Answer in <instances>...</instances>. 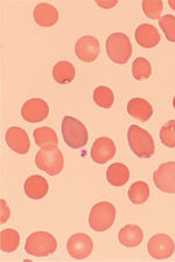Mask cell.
Returning a JSON list of instances; mask_svg holds the SVG:
<instances>
[{
  "label": "cell",
  "instance_id": "obj_1",
  "mask_svg": "<svg viewBox=\"0 0 175 262\" xmlns=\"http://www.w3.org/2000/svg\"><path fill=\"white\" fill-rule=\"evenodd\" d=\"M127 141L131 150L142 159H148L155 151L154 141L147 130L137 125H131L127 130Z\"/></svg>",
  "mask_w": 175,
  "mask_h": 262
},
{
  "label": "cell",
  "instance_id": "obj_2",
  "mask_svg": "<svg viewBox=\"0 0 175 262\" xmlns=\"http://www.w3.org/2000/svg\"><path fill=\"white\" fill-rule=\"evenodd\" d=\"M62 135L67 146L74 149L82 148L88 143V130L79 119L67 116L62 120Z\"/></svg>",
  "mask_w": 175,
  "mask_h": 262
},
{
  "label": "cell",
  "instance_id": "obj_3",
  "mask_svg": "<svg viewBox=\"0 0 175 262\" xmlns=\"http://www.w3.org/2000/svg\"><path fill=\"white\" fill-rule=\"evenodd\" d=\"M106 53L110 60L117 64H125L132 55V43L124 33H113L106 40Z\"/></svg>",
  "mask_w": 175,
  "mask_h": 262
},
{
  "label": "cell",
  "instance_id": "obj_4",
  "mask_svg": "<svg viewBox=\"0 0 175 262\" xmlns=\"http://www.w3.org/2000/svg\"><path fill=\"white\" fill-rule=\"evenodd\" d=\"M57 242L53 234L48 232L39 231L29 234L25 245V251L29 255L34 256H48L56 251Z\"/></svg>",
  "mask_w": 175,
  "mask_h": 262
},
{
  "label": "cell",
  "instance_id": "obj_5",
  "mask_svg": "<svg viewBox=\"0 0 175 262\" xmlns=\"http://www.w3.org/2000/svg\"><path fill=\"white\" fill-rule=\"evenodd\" d=\"M35 164L40 170L50 176L59 175L65 166L62 151L57 147L41 148L35 155Z\"/></svg>",
  "mask_w": 175,
  "mask_h": 262
},
{
  "label": "cell",
  "instance_id": "obj_6",
  "mask_svg": "<svg viewBox=\"0 0 175 262\" xmlns=\"http://www.w3.org/2000/svg\"><path fill=\"white\" fill-rule=\"evenodd\" d=\"M116 208L109 202H100L93 206L89 214V225L96 232H104L113 225Z\"/></svg>",
  "mask_w": 175,
  "mask_h": 262
},
{
  "label": "cell",
  "instance_id": "obj_7",
  "mask_svg": "<svg viewBox=\"0 0 175 262\" xmlns=\"http://www.w3.org/2000/svg\"><path fill=\"white\" fill-rule=\"evenodd\" d=\"M147 249L149 255L155 260H165L173 255L175 252V244L168 234L159 233L153 235L148 240Z\"/></svg>",
  "mask_w": 175,
  "mask_h": 262
},
{
  "label": "cell",
  "instance_id": "obj_8",
  "mask_svg": "<svg viewBox=\"0 0 175 262\" xmlns=\"http://www.w3.org/2000/svg\"><path fill=\"white\" fill-rule=\"evenodd\" d=\"M93 243L91 238L84 233L72 234L67 242V251L71 257L83 260L91 254Z\"/></svg>",
  "mask_w": 175,
  "mask_h": 262
},
{
  "label": "cell",
  "instance_id": "obj_9",
  "mask_svg": "<svg viewBox=\"0 0 175 262\" xmlns=\"http://www.w3.org/2000/svg\"><path fill=\"white\" fill-rule=\"evenodd\" d=\"M153 182L161 191L175 193V162L162 163L153 174Z\"/></svg>",
  "mask_w": 175,
  "mask_h": 262
},
{
  "label": "cell",
  "instance_id": "obj_10",
  "mask_svg": "<svg viewBox=\"0 0 175 262\" xmlns=\"http://www.w3.org/2000/svg\"><path fill=\"white\" fill-rule=\"evenodd\" d=\"M49 115V106L44 99L32 98L21 107V116L27 122L36 124L45 120Z\"/></svg>",
  "mask_w": 175,
  "mask_h": 262
},
{
  "label": "cell",
  "instance_id": "obj_11",
  "mask_svg": "<svg viewBox=\"0 0 175 262\" xmlns=\"http://www.w3.org/2000/svg\"><path fill=\"white\" fill-rule=\"evenodd\" d=\"M100 42L91 35L82 36L75 45V54L81 61L91 63L100 55Z\"/></svg>",
  "mask_w": 175,
  "mask_h": 262
},
{
  "label": "cell",
  "instance_id": "obj_12",
  "mask_svg": "<svg viewBox=\"0 0 175 262\" xmlns=\"http://www.w3.org/2000/svg\"><path fill=\"white\" fill-rule=\"evenodd\" d=\"M116 154V145L110 138H100L91 147V159L98 164H104Z\"/></svg>",
  "mask_w": 175,
  "mask_h": 262
},
{
  "label": "cell",
  "instance_id": "obj_13",
  "mask_svg": "<svg viewBox=\"0 0 175 262\" xmlns=\"http://www.w3.org/2000/svg\"><path fill=\"white\" fill-rule=\"evenodd\" d=\"M5 139L7 146L18 154H27L31 148V141L27 133L20 127L8 128Z\"/></svg>",
  "mask_w": 175,
  "mask_h": 262
},
{
  "label": "cell",
  "instance_id": "obj_14",
  "mask_svg": "<svg viewBox=\"0 0 175 262\" xmlns=\"http://www.w3.org/2000/svg\"><path fill=\"white\" fill-rule=\"evenodd\" d=\"M134 37L137 43L142 46L143 48H154L160 42V33L158 29L149 24H143L135 29Z\"/></svg>",
  "mask_w": 175,
  "mask_h": 262
},
{
  "label": "cell",
  "instance_id": "obj_15",
  "mask_svg": "<svg viewBox=\"0 0 175 262\" xmlns=\"http://www.w3.org/2000/svg\"><path fill=\"white\" fill-rule=\"evenodd\" d=\"M34 20L41 27H52L59 20V12L53 5L41 3L36 5L33 12Z\"/></svg>",
  "mask_w": 175,
  "mask_h": 262
},
{
  "label": "cell",
  "instance_id": "obj_16",
  "mask_svg": "<svg viewBox=\"0 0 175 262\" xmlns=\"http://www.w3.org/2000/svg\"><path fill=\"white\" fill-rule=\"evenodd\" d=\"M48 182L40 175L29 176L24 184L25 193L31 200H41L48 192Z\"/></svg>",
  "mask_w": 175,
  "mask_h": 262
},
{
  "label": "cell",
  "instance_id": "obj_17",
  "mask_svg": "<svg viewBox=\"0 0 175 262\" xmlns=\"http://www.w3.org/2000/svg\"><path fill=\"white\" fill-rule=\"evenodd\" d=\"M127 112L134 119L146 122L153 115V107L146 99L133 98L127 104Z\"/></svg>",
  "mask_w": 175,
  "mask_h": 262
},
{
  "label": "cell",
  "instance_id": "obj_18",
  "mask_svg": "<svg viewBox=\"0 0 175 262\" xmlns=\"http://www.w3.org/2000/svg\"><path fill=\"white\" fill-rule=\"evenodd\" d=\"M144 233L138 225H126L119 231L118 240L125 247H137L143 242Z\"/></svg>",
  "mask_w": 175,
  "mask_h": 262
},
{
  "label": "cell",
  "instance_id": "obj_19",
  "mask_svg": "<svg viewBox=\"0 0 175 262\" xmlns=\"http://www.w3.org/2000/svg\"><path fill=\"white\" fill-rule=\"evenodd\" d=\"M130 179V170L124 163H113L106 170V180L113 187H123Z\"/></svg>",
  "mask_w": 175,
  "mask_h": 262
},
{
  "label": "cell",
  "instance_id": "obj_20",
  "mask_svg": "<svg viewBox=\"0 0 175 262\" xmlns=\"http://www.w3.org/2000/svg\"><path fill=\"white\" fill-rule=\"evenodd\" d=\"M76 75L72 63L68 61H60L54 66L53 77L60 84H68L74 81Z\"/></svg>",
  "mask_w": 175,
  "mask_h": 262
},
{
  "label": "cell",
  "instance_id": "obj_21",
  "mask_svg": "<svg viewBox=\"0 0 175 262\" xmlns=\"http://www.w3.org/2000/svg\"><path fill=\"white\" fill-rule=\"evenodd\" d=\"M34 140L41 148L57 147L59 139L55 130L50 127H40L34 130Z\"/></svg>",
  "mask_w": 175,
  "mask_h": 262
},
{
  "label": "cell",
  "instance_id": "obj_22",
  "mask_svg": "<svg viewBox=\"0 0 175 262\" xmlns=\"http://www.w3.org/2000/svg\"><path fill=\"white\" fill-rule=\"evenodd\" d=\"M129 200L133 203V204H144L147 202L149 197V187L146 182L138 181L133 183L129 189Z\"/></svg>",
  "mask_w": 175,
  "mask_h": 262
},
{
  "label": "cell",
  "instance_id": "obj_23",
  "mask_svg": "<svg viewBox=\"0 0 175 262\" xmlns=\"http://www.w3.org/2000/svg\"><path fill=\"white\" fill-rule=\"evenodd\" d=\"M20 244V234L13 229L4 230L0 234V248L4 253L16 251Z\"/></svg>",
  "mask_w": 175,
  "mask_h": 262
},
{
  "label": "cell",
  "instance_id": "obj_24",
  "mask_svg": "<svg viewBox=\"0 0 175 262\" xmlns=\"http://www.w3.org/2000/svg\"><path fill=\"white\" fill-rule=\"evenodd\" d=\"M93 100L98 106L103 108H110L113 105L114 95L112 90L108 86H98L93 91Z\"/></svg>",
  "mask_w": 175,
  "mask_h": 262
},
{
  "label": "cell",
  "instance_id": "obj_25",
  "mask_svg": "<svg viewBox=\"0 0 175 262\" xmlns=\"http://www.w3.org/2000/svg\"><path fill=\"white\" fill-rule=\"evenodd\" d=\"M132 75L138 81L147 79L152 75L151 63L144 57L135 58L133 63H132Z\"/></svg>",
  "mask_w": 175,
  "mask_h": 262
},
{
  "label": "cell",
  "instance_id": "obj_26",
  "mask_svg": "<svg viewBox=\"0 0 175 262\" xmlns=\"http://www.w3.org/2000/svg\"><path fill=\"white\" fill-rule=\"evenodd\" d=\"M160 140L162 145L175 148V120H169L160 129Z\"/></svg>",
  "mask_w": 175,
  "mask_h": 262
},
{
  "label": "cell",
  "instance_id": "obj_27",
  "mask_svg": "<svg viewBox=\"0 0 175 262\" xmlns=\"http://www.w3.org/2000/svg\"><path fill=\"white\" fill-rule=\"evenodd\" d=\"M164 4L160 0H145L143 2V11L146 16L153 20H159L161 18Z\"/></svg>",
  "mask_w": 175,
  "mask_h": 262
},
{
  "label": "cell",
  "instance_id": "obj_28",
  "mask_svg": "<svg viewBox=\"0 0 175 262\" xmlns=\"http://www.w3.org/2000/svg\"><path fill=\"white\" fill-rule=\"evenodd\" d=\"M160 28L164 31L166 39L169 42H175V16L167 14L159 19Z\"/></svg>",
  "mask_w": 175,
  "mask_h": 262
},
{
  "label": "cell",
  "instance_id": "obj_29",
  "mask_svg": "<svg viewBox=\"0 0 175 262\" xmlns=\"http://www.w3.org/2000/svg\"><path fill=\"white\" fill-rule=\"evenodd\" d=\"M0 203H2V211H0V214H2V224H4L8 221V218H10L11 211L10 208L7 206V203L5 202V200H2Z\"/></svg>",
  "mask_w": 175,
  "mask_h": 262
},
{
  "label": "cell",
  "instance_id": "obj_30",
  "mask_svg": "<svg viewBox=\"0 0 175 262\" xmlns=\"http://www.w3.org/2000/svg\"><path fill=\"white\" fill-rule=\"evenodd\" d=\"M96 3H97L98 6H101L103 8H111V7L117 5L116 0H113V2H108V0H105V2H101V0H98V2H96Z\"/></svg>",
  "mask_w": 175,
  "mask_h": 262
},
{
  "label": "cell",
  "instance_id": "obj_31",
  "mask_svg": "<svg viewBox=\"0 0 175 262\" xmlns=\"http://www.w3.org/2000/svg\"><path fill=\"white\" fill-rule=\"evenodd\" d=\"M168 4H169V6L173 8V10L175 11V0H169L168 2Z\"/></svg>",
  "mask_w": 175,
  "mask_h": 262
},
{
  "label": "cell",
  "instance_id": "obj_32",
  "mask_svg": "<svg viewBox=\"0 0 175 262\" xmlns=\"http://www.w3.org/2000/svg\"><path fill=\"white\" fill-rule=\"evenodd\" d=\"M173 106H174V108H175V97H174V99H173Z\"/></svg>",
  "mask_w": 175,
  "mask_h": 262
}]
</instances>
